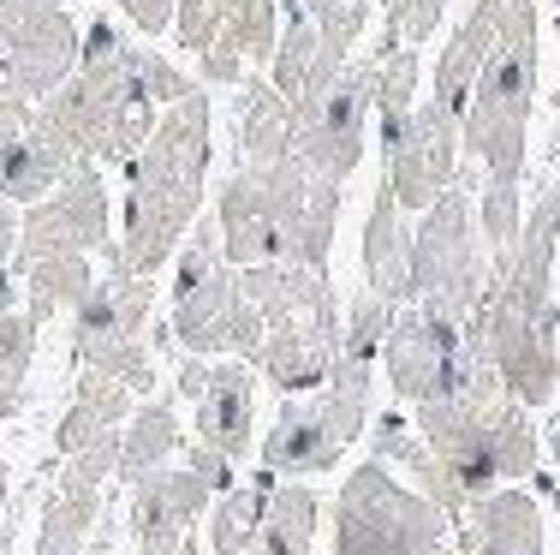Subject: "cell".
<instances>
[{
    "label": "cell",
    "instance_id": "cell-36",
    "mask_svg": "<svg viewBox=\"0 0 560 555\" xmlns=\"http://www.w3.org/2000/svg\"><path fill=\"white\" fill-rule=\"evenodd\" d=\"M119 7L131 12V24H138V31H167L179 0H119Z\"/></svg>",
    "mask_w": 560,
    "mask_h": 555
},
{
    "label": "cell",
    "instance_id": "cell-1",
    "mask_svg": "<svg viewBox=\"0 0 560 555\" xmlns=\"http://www.w3.org/2000/svg\"><path fill=\"white\" fill-rule=\"evenodd\" d=\"M418 436L447 466V478L465 490V501L513 490L518 478L537 472V425H530V413L501 389L495 365L477 347L471 328H465V352H459L453 389L435 406H418Z\"/></svg>",
    "mask_w": 560,
    "mask_h": 555
},
{
    "label": "cell",
    "instance_id": "cell-10",
    "mask_svg": "<svg viewBox=\"0 0 560 555\" xmlns=\"http://www.w3.org/2000/svg\"><path fill=\"white\" fill-rule=\"evenodd\" d=\"M150 275L108 269V281L90 287V299L72 311V359L96 377L126 382L131 394H155V352H150Z\"/></svg>",
    "mask_w": 560,
    "mask_h": 555
},
{
    "label": "cell",
    "instance_id": "cell-33",
    "mask_svg": "<svg viewBox=\"0 0 560 555\" xmlns=\"http://www.w3.org/2000/svg\"><path fill=\"white\" fill-rule=\"evenodd\" d=\"M108 478H119V430L102 436V442H90L84 454H72L60 466V484L66 490H102Z\"/></svg>",
    "mask_w": 560,
    "mask_h": 555
},
{
    "label": "cell",
    "instance_id": "cell-11",
    "mask_svg": "<svg viewBox=\"0 0 560 555\" xmlns=\"http://www.w3.org/2000/svg\"><path fill=\"white\" fill-rule=\"evenodd\" d=\"M370 114H376V60L346 66L323 102L292 114V155H299V167L311 180L346 185L358 174V162H364Z\"/></svg>",
    "mask_w": 560,
    "mask_h": 555
},
{
    "label": "cell",
    "instance_id": "cell-39",
    "mask_svg": "<svg viewBox=\"0 0 560 555\" xmlns=\"http://www.w3.org/2000/svg\"><path fill=\"white\" fill-rule=\"evenodd\" d=\"M60 555H102L96 544H84V550H60Z\"/></svg>",
    "mask_w": 560,
    "mask_h": 555
},
{
    "label": "cell",
    "instance_id": "cell-14",
    "mask_svg": "<svg viewBox=\"0 0 560 555\" xmlns=\"http://www.w3.org/2000/svg\"><path fill=\"white\" fill-rule=\"evenodd\" d=\"M382 162H388L382 185L394 192V204L406 216H423L447 185H459V120L435 102H418L406 131L382 143Z\"/></svg>",
    "mask_w": 560,
    "mask_h": 555
},
{
    "label": "cell",
    "instance_id": "cell-12",
    "mask_svg": "<svg viewBox=\"0 0 560 555\" xmlns=\"http://www.w3.org/2000/svg\"><path fill=\"white\" fill-rule=\"evenodd\" d=\"M102 245H108V192H102L96 162H78L19 221V257H12V269H31L43 257H90Z\"/></svg>",
    "mask_w": 560,
    "mask_h": 555
},
{
    "label": "cell",
    "instance_id": "cell-31",
    "mask_svg": "<svg viewBox=\"0 0 560 555\" xmlns=\"http://www.w3.org/2000/svg\"><path fill=\"white\" fill-rule=\"evenodd\" d=\"M311 60H316V19L311 12H299V19L280 31V43H275V72H269V84L280 90L287 102H299V90H304V78H311Z\"/></svg>",
    "mask_w": 560,
    "mask_h": 555
},
{
    "label": "cell",
    "instance_id": "cell-35",
    "mask_svg": "<svg viewBox=\"0 0 560 555\" xmlns=\"http://www.w3.org/2000/svg\"><path fill=\"white\" fill-rule=\"evenodd\" d=\"M185 472H197V478H203L215 496H226V490H233V460H221L215 448H203V442H197L191 454H185Z\"/></svg>",
    "mask_w": 560,
    "mask_h": 555
},
{
    "label": "cell",
    "instance_id": "cell-23",
    "mask_svg": "<svg viewBox=\"0 0 560 555\" xmlns=\"http://www.w3.org/2000/svg\"><path fill=\"white\" fill-rule=\"evenodd\" d=\"M238 555H316V490L311 484H275L257 532Z\"/></svg>",
    "mask_w": 560,
    "mask_h": 555
},
{
    "label": "cell",
    "instance_id": "cell-25",
    "mask_svg": "<svg viewBox=\"0 0 560 555\" xmlns=\"http://www.w3.org/2000/svg\"><path fill=\"white\" fill-rule=\"evenodd\" d=\"M179 442H185V436H179V418H173L167 401L138 406L131 425H126V436H119V484H138V478H150V472L173 466Z\"/></svg>",
    "mask_w": 560,
    "mask_h": 555
},
{
    "label": "cell",
    "instance_id": "cell-3",
    "mask_svg": "<svg viewBox=\"0 0 560 555\" xmlns=\"http://www.w3.org/2000/svg\"><path fill=\"white\" fill-rule=\"evenodd\" d=\"M245 275V293L262 316V352L250 365L275 382L280 394H316L340 365V305L323 269L299 263H257Z\"/></svg>",
    "mask_w": 560,
    "mask_h": 555
},
{
    "label": "cell",
    "instance_id": "cell-19",
    "mask_svg": "<svg viewBox=\"0 0 560 555\" xmlns=\"http://www.w3.org/2000/svg\"><path fill=\"white\" fill-rule=\"evenodd\" d=\"M495 31H501V0H477L471 19L453 31L442 66H435L430 102H435V108H447L453 120H465V108H471V90H477V72H483L489 48H495Z\"/></svg>",
    "mask_w": 560,
    "mask_h": 555
},
{
    "label": "cell",
    "instance_id": "cell-6",
    "mask_svg": "<svg viewBox=\"0 0 560 555\" xmlns=\"http://www.w3.org/2000/svg\"><path fill=\"white\" fill-rule=\"evenodd\" d=\"M370 389H376L370 365L340 359L323 389L299 394V401L280 413V425L269 430V442H262V478L269 484H304V478L335 472L340 454L370 425Z\"/></svg>",
    "mask_w": 560,
    "mask_h": 555
},
{
    "label": "cell",
    "instance_id": "cell-17",
    "mask_svg": "<svg viewBox=\"0 0 560 555\" xmlns=\"http://www.w3.org/2000/svg\"><path fill=\"white\" fill-rule=\"evenodd\" d=\"M555 245H560V180H549V192H542L537 209L525 216L513 257H506L501 269H489V281H495L518 311L549 316V323H560L555 316Z\"/></svg>",
    "mask_w": 560,
    "mask_h": 555
},
{
    "label": "cell",
    "instance_id": "cell-20",
    "mask_svg": "<svg viewBox=\"0 0 560 555\" xmlns=\"http://www.w3.org/2000/svg\"><path fill=\"white\" fill-rule=\"evenodd\" d=\"M459 532L471 555H542V513L525 490H495L471 501Z\"/></svg>",
    "mask_w": 560,
    "mask_h": 555
},
{
    "label": "cell",
    "instance_id": "cell-40",
    "mask_svg": "<svg viewBox=\"0 0 560 555\" xmlns=\"http://www.w3.org/2000/svg\"><path fill=\"white\" fill-rule=\"evenodd\" d=\"M358 7H370V0H358Z\"/></svg>",
    "mask_w": 560,
    "mask_h": 555
},
{
    "label": "cell",
    "instance_id": "cell-37",
    "mask_svg": "<svg viewBox=\"0 0 560 555\" xmlns=\"http://www.w3.org/2000/svg\"><path fill=\"white\" fill-rule=\"evenodd\" d=\"M19 209L12 204H0V269H12V257H19Z\"/></svg>",
    "mask_w": 560,
    "mask_h": 555
},
{
    "label": "cell",
    "instance_id": "cell-4",
    "mask_svg": "<svg viewBox=\"0 0 560 555\" xmlns=\"http://www.w3.org/2000/svg\"><path fill=\"white\" fill-rule=\"evenodd\" d=\"M537 102V7L501 0V31L477 72L471 108H465V155L489 167V180L525 174V126Z\"/></svg>",
    "mask_w": 560,
    "mask_h": 555
},
{
    "label": "cell",
    "instance_id": "cell-29",
    "mask_svg": "<svg viewBox=\"0 0 560 555\" xmlns=\"http://www.w3.org/2000/svg\"><path fill=\"white\" fill-rule=\"evenodd\" d=\"M221 43H233L245 66H269L280 43L275 0H221Z\"/></svg>",
    "mask_w": 560,
    "mask_h": 555
},
{
    "label": "cell",
    "instance_id": "cell-27",
    "mask_svg": "<svg viewBox=\"0 0 560 555\" xmlns=\"http://www.w3.org/2000/svg\"><path fill=\"white\" fill-rule=\"evenodd\" d=\"M102 520V490H60L48 496L43 525H36V555H60V550H84L96 537Z\"/></svg>",
    "mask_w": 560,
    "mask_h": 555
},
{
    "label": "cell",
    "instance_id": "cell-9",
    "mask_svg": "<svg viewBox=\"0 0 560 555\" xmlns=\"http://www.w3.org/2000/svg\"><path fill=\"white\" fill-rule=\"evenodd\" d=\"M304 204H311V174L292 162L275 167H233L221 185V257L233 269H257V263H287L292 240H299Z\"/></svg>",
    "mask_w": 560,
    "mask_h": 555
},
{
    "label": "cell",
    "instance_id": "cell-28",
    "mask_svg": "<svg viewBox=\"0 0 560 555\" xmlns=\"http://www.w3.org/2000/svg\"><path fill=\"white\" fill-rule=\"evenodd\" d=\"M269 490H275V484L257 478V484H233L226 496L209 501V550H215V555H238V550H245V537L257 532L262 508H269Z\"/></svg>",
    "mask_w": 560,
    "mask_h": 555
},
{
    "label": "cell",
    "instance_id": "cell-26",
    "mask_svg": "<svg viewBox=\"0 0 560 555\" xmlns=\"http://www.w3.org/2000/svg\"><path fill=\"white\" fill-rule=\"evenodd\" d=\"M19 287H24V311H31L36 328H43L48 316L84 305L90 287H96V275H90L84 257H43V263H31V269H19Z\"/></svg>",
    "mask_w": 560,
    "mask_h": 555
},
{
    "label": "cell",
    "instance_id": "cell-2",
    "mask_svg": "<svg viewBox=\"0 0 560 555\" xmlns=\"http://www.w3.org/2000/svg\"><path fill=\"white\" fill-rule=\"evenodd\" d=\"M209 174V102L191 90L185 102L162 108L150 143L126 162V240L114 245V269L150 275L173 263V245L197 221Z\"/></svg>",
    "mask_w": 560,
    "mask_h": 555
},
{
    "label": "cell",
    "instance_id": "cell-32",
    "mask_svg": "<svg viewBox=\"0 0 560 555\" xmlns=\"http://www.w3.org/2000/svg\"><path fill=\"white\" fill-rule=\"evenodd\" d=\"M442 7L447 0H388V31H382V43H376V60L394 55V48H418L423 36L442 24Z\"/></svg>",
    "mask_w": 560,
    "mask_h": 555
},
{
    "label": "cell",
    "instance_id": "cell-15",
    "mask_svg": "<svg viewBox=\"0 0 560 555\" xmlns=\"http://www.w3.org/2000/svg\"><path fill=\"white\" fill-rule=\"evenodd\" d=\"M179 394L197 413V442L203 448H215L221 460H245L257 448V370L250 365L185 359Z\"/></svg>",
    "mask_w": 560,
    "mask_h": 555
},
{
    "label": "cell",
    "instance_id": "cell-18",
    "mask_svg": "<svg viewBox=\"0 0 560 555\" xmlns=\"http://www.w3.org/2000/svg\"><path fill=\"white\" fill-rule=\"evenodd\" d=\"M364 293L388 299V305H411V216L394 204L382 185L364 221Z\"/></svg>",
    "mask_w": 560,
    "mask_h": 555
},
{
    "label": "cell",
    "instance_id": "cell-5",
    "mask_svg": "<svg viewBox=\"0 0 560 555\" xmlns=\"http://www.w3.org/2000/svg\"><path fill=\"white\" fill-rule=\"evenodd\" d=\"M173 340L191 359H257L262 316L245 293V275L221 257V228L203 221L173 257Z\"/></svg>",
    "mask_w": 560,
    "mask_h": 555
},
{
    "label": "cell",
    "instance_id": "cell-16",
    "mask_svg": "<svg viewBox=\"0 0 560 555\" xmlns=\"http://www.w3.org/2000/svg\"><path fill=\"white\" fill-rule=\"evenodd\" d=\"M209 490L197 472L185 466H162L150 478L131 484V537H138V555H179L191 525L209 513Z\"/></svg>",
    "mask_w": 560,
    "mask_h": 555
},
{
    "label": "cell",
    "instance_id": "cell-8",
    "mask_svg": "<svg viewBox=\"0 0 560 555\" xmlns=\"http://www.w3.org/2000/svg\"><path fill=\"white\" fill-rule=\"evenodd\" d=\"M335 555H447V513L364 460L335 496Z\"/></svg>",
    "mask_w": 560,
    "mask_h": 555
},
{
    "label": "cell",
    "instance_id": "cell-21",
    "mask_svg": "<svg viewBox=\"0 0 560 555\" xmlns=\"http://www.w3.org/2000/svg\"><path fill=\"white\" fill-rule=\"evenodd\" d=\"M131 401H138V394H131L126 382L96 377V370H78V394H72V406H66V418H60V430H55L60 460H72V454H84L90 442L114 436L119 425H126Z\"/></svg>",
    "mask_w": 560,
    "mask_h": 555
},
{
    "label": "cell",
    "instance_id": "cell-13",
    "mask_svg": "<svg viewBox=\"0 0 560 555\" xmlns=\"http://www.w3.org/2000/svg\"><path fill=\"white\" fill-rule=\"evenodd\" d=\"M459 352H465V323L453 316H435L423 305H399L388 323V340H382V365H388L394 394L418 413V406H435L459 377Z\"/></svg>",
    "mask_w": 560,
    "mask_h": 555
},
{
    "label": "cell",
    "instance_id": "cell-22",
    "mask_svg": "<svg viewBox=\"0 0 560 555\" xmlns=\"http://www.w3.org/2000/svg\"><path fill=\"white\" fill-rule=\"evenodd\" d=\"M292 162V102L269 78H250L238 96V167Z\"/></svg>",
    "mask_w": 560,
    "mask_h": 555
},
{
    "label": "cell",
    "instance_id": "cell-38",
    "mask_svg": "<svg viewBox=\"0 0 560 555\" xmlns=\"http://www.w3.org/2000/svg\"><path fill=\"white\" fill-rule=\"evenodd\" d=\"M0 501H7V448H0Z\"/></svg>",
    "mask_w": 560,
    "mask_h": 555
},
{
    "label": "cell",
    "instance_id": "cell-7",
    "mask_svg": "<svg viewBox=\"0 0 560 555\" xmlns=\"http://www.w3.org/2000/svg\"><path fill=\"white\" fill-rule=\"evenodd\" d=\"M483 287H489V245L483 228H477V204L465 185H447L411 233V305L465 323L483 299Z\"/></svg>",
    "mask_w": 560,
    "mask_h": 555
},
{
    "label": "cell",
    "instance_id": "cell-34",
    "mask_svg": "<svg viewBox=\"0 0 560 555\" xmlns=\"http://www.w3.org/2000/svg\"><path fill=\"white\" fill-rule=\"evenodd\" d=\"M173 36L203 55L221 36V0H179V7H173Z\"/></svg>",
    "mask_w": 560,
    "mask_h": 555
},
{
    "label": "cell",
    "instance_id": "cell-24",
    "mask_svg": "<svg viewBox=\"0 0 560 555\" xmlns=\"http://www.w3.org/2000/svg\"><path fill=\"white\" fill-rule=\"evenodd\" d=\"M36 365V316L24 311L19 269H0V413L24 401V377Z\"/></svg>",
    "mask_w": 560,
    "mask_h": 555
},
{
    "label": "cell",
    "instance_id": "cell-30",
    "mask_svg": "<svg viewBox=\"0 0 560 555\" xmlns=\"http://www.w3.org/2000/svg\"><path fill=\"white\" fill-rule=\"evenodd\" d=\"M388 323H394V305H388V299L358 293L352 311L340 316V359L376 365V359H382V340H388Z\"/></svg>",
    "mask_w": 560,
    "mask_h": 555
}]
</instances>
